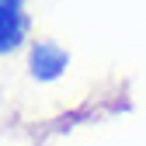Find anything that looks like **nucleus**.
Masks as SVG:
<instances>
[{
  "mask_svg": "<svg viewBox=\"0 0 146 146\" xmlns=\"http://www.w3.org/2000/svg\"><path fill=\"white\" fill-rule=\"evenodd\" d=\"M63 66H66V52L56 42H38L31 49V73H35V77L52 80V77H59Z\"/></svg>",
  "mask_w": 146,
  "mask_h": 146,
  "instance_id": "f257e3e1",
  "label": "nucleus"
},
{
  "mask_svg": "<svg viewBox=\"0 0 146 146\" xmlns=\"http://www.w3.org/2000/svg\"><path fill=\"white\" fill-rule=\"evenodd\" d=\"M4 4V17H0V38H4V52L21 45L25 35V14H21V0H0Z\"/></svg>",
  "mask_w": 146,
  "mask_h": 146,
  "instance_id": "f03ea898",
  "label": "nucleus"
}]
</instances>
